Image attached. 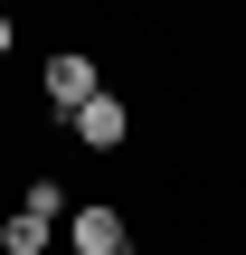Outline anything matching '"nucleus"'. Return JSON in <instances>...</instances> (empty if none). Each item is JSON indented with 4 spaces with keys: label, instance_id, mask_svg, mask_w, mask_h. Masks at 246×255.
Instances as JSON below:
<instances>
[{
    "label": "nucleus",
    "instance_id": "obj_1",
    "mask_svg": "<svg viewBox=\"0 0 246 255\" xmlns=\"http://www.w3.org/2000/svg\"><path fill=\"white\" fill-rule=\"evenodd\" d=\"M38 85H47V114H76V104H95V95H104V66H95L85 47H57V57L38 66Z\"/></svg>",
    "mask_w": 246,
    "mask_h": 255
},
{
    "label": "nucleus",
    "instance_id": "obj_2",
    "mask_svg": "<svg viewBox=\"0 0 246 255\" xmlns=\"http://www.w3.org/2000/svg\"><path fill=\"white\" fill-rule=\"evenodd\" d=\"M66 123H76V142H85V151H123V142H133V104H123L114 85H104L95 104H76Z\"/></svg>",
    "mask_w": 246,
    "mask_h": 255
},
{
    "label": "nucleus",
    "instance_id": "obj_3",
    "mask_svg": "<svg viewBox=\"0 0 246 255\" xmlns=\"http://www.w3.org/2000/svg\"><path fill=\"white\" fill-rule=\"evenodd\" d=\"M66 246H76V255H133V246H123V208H104V199L66 208Z\"/></svg>",
    "mask_w": 246,
    "mask_h": 255
},
{
    "label": "nucleus",
    "instance_id": "obj_4",
    "mask_svg": "<svg viewBox=\"0 0 246 255\" xmlns=\"http://www.w3.org/2000/svg\"><path fill=\"white\" fill-rule=\"evenodd\" d=\"M47 237H57V227H47V218H28V208H9V218H0V246H9V255H47Z\"/></svg>",
    "mask_w": 246,
    "mask_h": 255
},
{
    "label": "nucleus",
    "instance_id": "obj_5",
    "mask_svg": "<svg viewBox=\"0 0 246 255\" xmlns=\"http://www.w3.org/2000/svg\"><path fill=\"white\" fill-rule=\"evenodd\" d=\"M19 208H28V218H47V227H66V189H57V180H28V189H19Z\"/></svg>",
    "mask_w": 246,
    "mask_h": 255
},
{
    "label": "nucleus",
    "instance_id": "obj_6",
    "mask_svg": "<svg viewBox=\"0 0 246 255\" xmlns=\"http://www.w3.org/2000/svg\"><path fill=\"white\" fill-rule=\"evenodd\" d=\"M9 47H19V28H9V9H0V57H9Z\"/></svg>",
    "mask_w": 246,
    "mask_h": 255
}]
</instances>
